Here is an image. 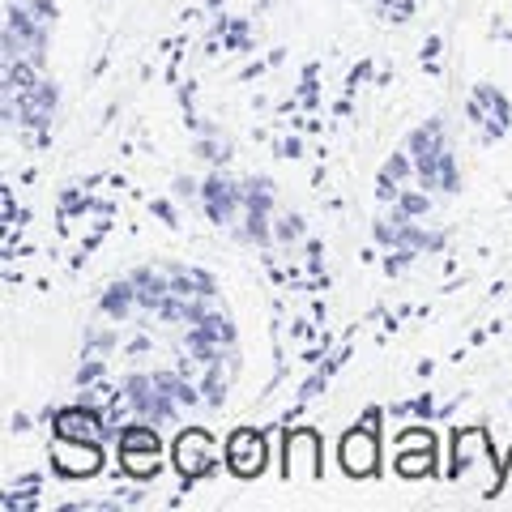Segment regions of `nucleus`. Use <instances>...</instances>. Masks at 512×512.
I'll use <instances>...</instances> for the list:
<instances>
[{"mask_svg":"<svg viewBox=\"0 0 512 512\" xmlns=\"http://www.w3.org/2000/svg\"><path fill=\"white\" fill-rule=\"evenodd\" d=\"M227 461H231L235 474H256L265 461V444L256 440L252 431H239V436H231V444H227Z\"/></svg>","mask_w":512,"mask_h":512,"instance_id":"nucleus-1","label":"nucleus"},{"mask_svg":"<svg viewBox=\"0 0 512 512\" xmlns=\"http://www.w3.org/2000/svg\"><path fill=\"white\" fill-rule=\"evenodd\" d=\"M342 466L350 470V474H372V466H376V444H372V436H346V444H342Z\"/></svg>","mask_w":512,"mask_h":512,"instance_id":"nucleus-2","label":"nucleus"},{"mask_svg":"<svg viewBox=\"0 0 512 512\" xmlns=\"http://www.w3.org/2000/svg\"><path fill=\"white\" fill-rule=\"evenodd\" d=\"M56 461H60V470H69V474H94L99 470V453L86 448V444H69V440L56 444Z\"/></svg>","mask_w":512,"mask_h":512,"instance_id":"nucleus-3","label":"nucleus"},{"mask_svg":"<svg viewBox=\"0 0 512 512\" xmlns=\"http://www.w3.org/2000/svg\"><path fill=\"white\" fill-rule=\"evenodd\" d=\"M175 457H180L184 474H201L205 466H210V440H205L201 431H188V436L180 440V448H175Z\"/></svg>","mask_w":512,"mask_h":512,"instance_id":"nucleus-4","label":"nucleus"}]
</instances>
